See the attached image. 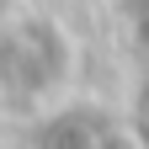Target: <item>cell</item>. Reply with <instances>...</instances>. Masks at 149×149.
<instances>
[{
    "mask_svg": "<svg viewBox=\"0 0 149 149\" xmlns=\"http://www.w3.org/2000/svg\"><path fill=\"white\" fill-rule=\"evenodd\" d=\"M91 149H149V144L133 133V128H112V133H101V139L91 144Z\"/></svg>",
    "mask_w": 149,
    "mask_h": 149,
    "instance_id": "6da1fadb",
    "label": "cell"
}]
</instances>
